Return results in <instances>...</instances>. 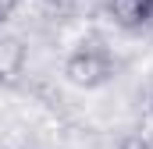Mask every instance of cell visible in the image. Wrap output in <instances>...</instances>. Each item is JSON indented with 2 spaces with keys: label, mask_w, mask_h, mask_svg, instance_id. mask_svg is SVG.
Returning a JSON list of instances; mask_svg holds the SVG:
<instances>
[{
  "label": "cell",
  "mask_w": 153,
  "mask_h": 149,
  "mask_svg": "<svg viewBox=\"0 0 153 149\" xmlns=\"http://www.w3.org/2000/svg\"><path fill=\"white\" fill-rule=\"evenodd\" d=\"M64 74L78 89H100L117 74V60L100 46V43H82L75 53L64 60Z\"/></svg>",
  "instance_id": "6da1fadb"
},
{
  "label": "cell",
  "mask_w": 153,
  "mask_h": 149,
  "mask_svg": "<svg viewBox=\"0 0 153 149\" xmlns=\"http://www.w3.org/2000/svg\"><path fill=\"white\" fill-rule=\"evenodd\" d=\"M29 60V46L18 36H0V85H14Z\"/></svg>",
  "instance_id": "7a4b0ae2"
},
{
  "label": "cell",
  "mask_w": 153,
  "mask_h": 149,
  "mask_svg": "<svg viewBox=\"0 0 153 149\" xmlns=\"http://www.w3.org/2000/svg\"><path fill=\"white\" fill-rule=\"evenodd\" d=\"M107 7L121 29H143L153 21V0H111Z\"/></svg>",
  "instance_id": "3957f363"
},
{
  "label": "cell",
  "mask_w": 153,
  "mask_h": 149,
  "mask_svg": "<svg viewBox=\"0 0 153 149\" xmlns=\"http://www.w3.org/2000/svg\"><path fill=\"white\" fill-rule=\"evenodd\" d=\"M18 4H22V0H0V25H4V21L18 11Z\"/></svg>",
  "instance_id": "277c9868"
},
{
  "label": "cell",
  "mask_w": 153,
  "mask_h": 149,
  "mask_svg": "<svg viewBox=\"0 0 153 149\" xmlns=\"http://www.w3.org/2000/svg\"><path fill=\"white\" fill-rule=\"evenodd\" d=\"M117 149H153V146L146 142V139H125V142H121Z\"/></svg>",
  "instance_id": "5b68a950"
}]
</instances>
